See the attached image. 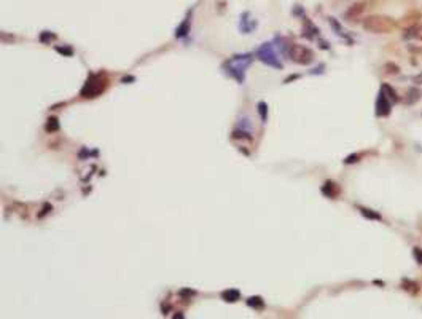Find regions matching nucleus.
Returning <instances> with one entry per match:
<instances>
[{"label": "nucleus", "mask_w": 422, "mask_h": 319, "mask_svg": "<svg viewBox=\"0 0 422 319\" xmlns=\"http://www.w3.org/2000/svg\"><path fill=\"white\" fill-rule=\"evenodd\" d=\"M395 28V21L386 15H372L364 20V29L370 34H390Z\"/></svg>", "instance_id": "1"}, {"label": "nucleus", "mask_w": 422, "mask_h": 319, "mask_svg": "<svg viewBox=\"0 0 422 319\" xmlns=\"http://www.w3.org/2000/svg\"><path fill=\"white\" fill-rule=\"evenodd\" d=\"M107 85H108V79H107V75L104 72L90 74L88 80L84 82L80 94H82V98H88V99L98 98V96H100V94L106 91Z\"/></svg>", "instance_id": "2"}, {"label": "nucleus", "mask_w": 422, "mask_h": 319, "mask_svg": "<svg viewBox=\"0 0 422 319\" xmlns=\"http://www.w3.org/2000/svg\"><path fill=\"white\" fill-rule=\"evenodd\" d=\"M252 63V56L250 55H236L232 56L231 59L225 63V69L226 72L234 77V79L242 83L244 82V74H246V69L248 67V64Z\"/></svg>", "instance_id": "3"}, {"label": "nucleus", "mask_w": 422, "mask_h": 319, "mask_svg": "<svg viewBox=\"0 0 422 319\" xmlns=\"http://www.w3.org/2000/svg\"><path fill=\"white\" fill-rule=\"evenodd\" d=\"M288 56L294 63L301 64V66H308L314 61V53L311 48H308L304 45H298V43H294L288 48Z\"/></svg>", "instance_id": "4"}, {"label": "nucleus", "mask_w": 422, "mask_h": 319, "mask_svg": "<svg viewBox=\"0 0 422 319\" xmlns=\"http://www.w3.org/2000/svg\"><path fill=\"white\" fill-rule=\"evenodd\" d=\"M256 55H258V58H260V61H263L264 64H268L271 67H276V69H282V64L279 63L278 55L274 53L271 43H263V45L258 48Z\"/></svg>", "instance_id": "5"}, {"label": "nucleus", "mask_w": 422, "mask_h": 319, "mask_svg": "<svg viewBox=\"0 0 422 319\" xmlns=\"http://www.w3.org/2000/svg\"><path fill=\"white\" fill-rule=\"evenodd\" d=\"M364 12H365V4H364V2H358V4H354V5L349 8V10L346 12V16H344V18H346V21H349V23H356Z\"/></svg>", "instance_id": "6"}, {"label": "nucleus", "mask_w": 422, "mask_h": 319, "mask_svg": "<svg viewBox=\"0 0 422 319\" xmlns=\"http://www.w3.org/2000/svg\"><path fill=\"white\" fill-rule=\"evenodd\" d=\"M222 298L228 301V303H234V301L240 298V292L238 289H226L222 292Z\"/></svg>", "instance_id": "7"}, {"label": "nucleus", "mask_w": 422, "mask_h": 319, "mask_svg": "<svg viewBox=\"0 0 422 319\" xmlns=\"http://www.w3.org/2000/svg\"><path fill=\"white\" fill-rule=\"evenodd\" d=\"M322 192L328 198H336L338 193H340V187L334 182H325V185L322 187Z\"/></svg>", "instance_id": "8"}, {"label": "nucleus", "mask_w": 422, "mask_h": 319, "mask_svg": "<svg viewBox=\"0 0 422 319\" xmlns=\"http://www.w3.org/2000/svg\"><path fill=\"white\" fill-rule=\"evenodd\" d=\"M188 31H190V16H186V18L184 20V23L178 26L177 31H176V36L180 39V37H185Z\"/></svg>", "instance_id": "9"}, {"label": "nucleus", "mask_w": 422, "mask_h": 319, "mask_svg": "<svg viewBox=\"0 0 422 319\" xmlns=\"http://www.w3.org/2000/svg\"><path fill=\"white\" fill-rule=\"evenodd\" d=\"M247 305L248 306H252V308H255V309H262L263 306H264V301H263V298L262 297H248L247 298Z\"/></svg>", "instance_id": "10"}, {"label": "nucleus", "mask_w": 422, "mask_h": 319, "mask_svg": "<svg viewBox=\"0 0 422 319\" xmlns=\"http://www.w3.org/2000/svg\"><path fill=\"white\" fill-rule=\"evenodd\" d=\"M46 131L48 133H56L58 129H59V122H58V118L56 117H51L48 118V122H46Z\"/></svg>", "instance_id": "11"}, {"label": "nucleus", "mask_w": 422, "mask_h": 319, "mask_svg": "<svg viewBox=\"0 0 422 319\" xmlns=\"http://www.w3.org/2000/svg\"><path fill=\"white\" fill-rule=\"evenodd\" d=\"M258 110H260L262 120H263V123H264L266 117H268V106H266V102H260V104H258Z\"/></svg>", "instance_id": "12"}, {"label": "nucleus", "mask_w": 422, "mask_h": 319, "mask_svg": "<svg viewBox=\"0 0 422 319\" xmlns=\"http://www.w3.org/2000/svg\"><path fill=\"white\" fill-rule=\"evenodd\" d=\"M51 40H56V36L54 34H51V32H42V36H40V42H43V43H48V42H51Z\"/></svg>", "instance_id": "13"}, {"label": "nucleus", "mask_w": 422, "mask_h": 319, "mask_svg": "<svg viewBox=\"0 0 422 319\" xmlns=\"http://www.w3.org/2000/svg\"><path fill=\"white\" fill-rule=\"evenodd\" d=\"M56 51H59V53H62L66 56H70L74 53V50L68 47H56Z\"/></svg>", "instance_id": "14"}, {"label": "nucleus", "mask_w": 422, "mask_h": 319, "mask_svg": "<svg viewBox=\"0 0 422 319\" xmlns=\"http://www.w3.org/2000/svg\"><path fill=\"white\" fill-rule=\"evenodd\" d=\"M416 37L422 40V24H420L419 28H418V34H416Z\"/></svg>", "instance_id": "15"}]
</instances>
